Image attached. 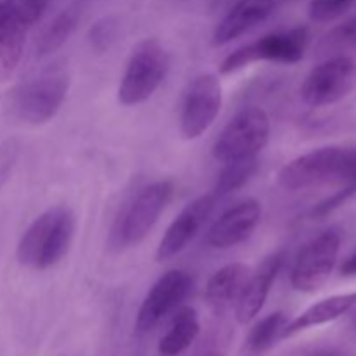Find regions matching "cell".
I'll return each mask as SVG.
<instances>
[{"mask_svg":"<svg viewBox=\"0 0 356 356\" xmlns=\"http://www.w3.org/2000/svg\"><path fill=\"white\" fill-rule=\"evenodd\" d=\"M261 204L247 198L219 216L207 233V243L214 249H232L245 242L261 221Z\"/></svg>","mask_w":356,"mask_h":356,"instance_id":"14","label":"cell"},{"mask_svg":"<svg viewBox=\"0 0 356 356\" xmlns=\"http://www.w3.org/2000/svg\"><path fill=\"white\" fill-rule=\"evenodd\" d=\"M275 9V0H238L219 21L212 35L216 47L226 45L263 23Z\"/></svg>","mask_w":356,"mask_h":356,"instance_id":"15","label":"cell"},{"mask_svg":"<svg viewBox=\"0 0 356 356\" xmlns=\"http://www.w3.org/2000/svg\"><path fill=\"white\" fill-rule=\"evenodd\" d=\"M355 306L356 292L330 296V298L322 299V301L309 306V308L306 309V312H302L299 316H296L292 322H287L284 332H282V339H287V337L296 336V334L299 332H305V330L313 329V327H320L325 325V323L329 322H334V320L346 315V313L350 312V309H353Z\"/></svg>","mask_w":356,"mask_h":356,"instance_id":"16","label":"cell"},{"mask_svg":"<svg viewBox=\"0 0 356 356\" xmlns=\"http://www.w3.org/2000/svg\"><path fill=\"white\" fill-rule=\"evenodd\" d=\"M79 21V7L72 6L63 9L61 13L42 30V33L38 35L37 44H35V51H37L38 58H44V56H49L52 54V52L59 51V49L68 42V38L72 37Z\"/></svg>","mask_w":356,"mask_h":356,"instance_id":"20","label":"cell"},{"mask_svg":"<svg viewBox=\"0 0 356 356\" xmlns=\"http://www.w3.org/2000/svg\"><path fill=\"white\" fill-rule=\"evenodd\" d=\"M249 268L242 263H232L216 271L205 287V299L216 313H225L238 299L247 278Z\"/></svg>","mask_w":356,"mask_h":356,"instance_id":"17","label":"cell"},{"mask_svg":"<svg viewBox=\"0 0 356 356\" xmlns=\"http://www.w3.org/2000/svg\"><path fill=\"white\" fill-rule=\"evenodd\" d=\"M287 322V315L282 312L264 316L250 329L249 337H247V348L254 353H264V351L271 350L275 343L282 339V332H284Z\"/></svg>","mask_w":356,"mask_h":356,"instance_id":"22","label":"cell"},{"mask_svg":"<svg viewBox=\"0 0 356 356\" xmlns=\"http://www.w3.org/2000/svg\"><path fill=\"white\" fill-rule=\"evenodd\" d=\"M323 356H341V355H323Z\"/></svg>","mask_w":356,"mask_h":356,"instance_id":"29","label":"cell"},{"mask_svg":"<svg viewBox=\"0 0 356 356\" xmlns=\"http://www.w3.org/2000/svg\"><path fill=\"white\" fill-rule=\"evenodd\" d=\"M356 0H312L308 14L315 23H330L353 7Z\"/></svg>","mask_w":356,"mask_h":356,"instance_id":"24","label":"cell"},{"mask_svg":"<svg viewBox=\"0 0 356 356\" xmlns=\"http://www.w3.org/2000/svg\"><path fill=\"white\" fill-rule=\"evenodd\" d=\"M26 28L14 10L0 0V65L3 68L13 70L21 61Z\"/></svg>","mask_w":356,"mask_h":356,"instance_id":"19","label":"cell"},{"mask_svg":"<svg viewBox=\"0 0 356 356\" xmlns=\"http://www.w3.org/2000/svg\"><path fill=\"white\" fill-rule=\"evenodd\" d=\"M118 35V23L113 17H103V19L96 21V23L90 26L89 35V44L90 47L96 52H104L111 47V44L115 42Z\"/></svg>","mask_w":356,"mask_h":356,"instance_id":"25","label":"cell"},{"mask_svg":"<svg viewBox=\"0 0 356 356\" xmlns=\"http://www.w3.org/2000/svg\"><path fill=\"white\" fill-rule=\"evenodd\" d=\"M259 159L257 156H249V159L233 160V162H226L222 170L219 172L218 179H216L214 188L211 193L216 198L228 197V195L235 193L240 188L245 186L250 179L259 170Z\"/></svg>","mask_w":356,"mask_h":356,"instance_id":"21","label":"cell"},{"mask_svg":"<svg viewBox=\"0 0 356 356\" xmlns=\"http://www.w3.org/2000/svg\"><path fill=\"white\" fill-rule=\"evenodd\" d=\"M322 45L325 47V51L337 52V54H343V51H350V49L351 51L356 49V16L334 28L327 35L325 40L322 42Z\"/></svg>","mask_w":356,"mask_h":356,"instance_id":"23","label":"cell"},{"mask_svg":"<svg viewBox=\"0 0 356 356\" xmlns=\"http://www.w3.org/2000/svg\"><path fill=\"white\" fill-rule=\"evenodd\" d=\"M172 193L174 183L167 179L141 188L118 214L111 229V245L115 249L139 245L156 225Z\"/></svg>","mask_w":356,"mask_h":356,"instance_id":"3","label":"cell"},{"mask_svg":"<svg viewBox=\"0 0 356 356\" xmlns=\"http://www.w3.org/2000/svg\"><path fill=\"white\" fill-rule=\"evenodd\" d=\"M76 232V218L66 205L42 212L26 228L17 243L16 256L23 266L35 271L51 270L68 254Z\"/></svg>","mask_w":356,"mask_h":356,"instance_id":"1","label":"cell"},{"mask_svg":"<svg viewBox=\"0 0 356 356\" xmlns=\"http://www.w3.org/2000/svg\"><path fill=\"white\" fill-rule=\"evenodd\" d=\"M216 202H218V198L212 193L202 195L176 216V219L170 222L167 232L163 233L159 249H156V261L159 263L172 259L186 249L188 243L198 235V232L204 228L207 219L211 218Z\"/></svg>","mask_w":356,"mask_h":356,"instance_id":"12","label":"cell"},{"mask_svg":"<svg viewBox=\"0 0 356 356\" xmlns=\"http://www.w3.org/2000/svg\"><path fill=\"white\" fill-rule=\"evenodd\" d=\"M309 45V30L306 26H294L277 30L228 54L219 66L221 75H232L259 61L296 65L305 58Z\"/></svg>","mask_w":356,"mask_h":356,"instance_id":"5","label":"cell"},{"mask_svg":"<svg viewBox=\"0 0 356 356\" xmlns=\"http://www.w3.org/2000/svg\"><path fill=\"white\" fill-rule=\"evenodd\" d=\"M339 273L343 277H356V250L343 261V264L339 268Z\"/></svg>","mask_w":356,"mask_h":356,"instance_id":"28","label":"cell"},{"mask_svg":"<svg viewBox=\"0 0 356 356\" xmlns=\"http://www.w3.org/2000/svg\"><path fill=\"white\" fill-rule=\"evenodd\" d=\"M285 259H287L285 250H275L270 256L264 257L254 273H249V278L235 302V316L238 323L245 325L259 315L270 296L271 285L284 268Z\"/></svg>","mask_w":356,"mask_h":356,"instance_id":"13","label":"cell"},{"mask_svg":"<svg viewBox=\"0 0 356 356\" xmlns=\"http://www.w3.org/2000/svg\"><path fill=\"white\" fill-rule=\"evenodd\" d=\"M26 26L37 23L47 9L49 0H3Z\"/></svg>","mask_w":356,"mask_h":356,"instance_id":"26","label":"cell"},{"mask_svg":"<svg viewBox=\"0 0 356 356\" xmlns=\"http://www.w3.org/2000/svg\"><path fill=\"white\" fill-rule=\"evenodd\" d=\"M200 334L198 313L190 306H183L174 315L165 336L160 339L159 351L162 356H179L188 350Z\"/></svg>","mask_w":356,"mask_h":356,"instance_id":"18","label":"cell"},{"mask_svg":"<svg viewBox=\"0 0 356 356\" xmlns=\"http://www.w3.org/2000/svg\"><path fill=\"white\" fill-rule=\"evenodd\" d=\"M341 186L356 188V149H344L343 162H341L337 183Z\"/></svg>","mask_w":356,"mask_h":356,"instance_id":"27","label":"cell"},{"mask_svg":"<svg viewBox=\"0 0 356 356\" xmlns=\"http://www.w3.org/2000/svg\"><path fill=\"white\" fill-rule=\"evenodd\" d=\"M344 149L339 146H323L305 153L285 163L278 172V183L287 191H299L323 183H337Z\"/></svg>","mask_w":356,"mask_h":356,"instance_id":"11","label":"cell"},{"mask_svg":"<svg viewBox=\"0 0 356 356\" xmlns=\"http://www.w3.org/2000/svg\"><path fill=\"white\" fill-rule=\"evenodd\" d=\"M169 72V52L156 38L139 42L129 58L118 86V103L138 106L156 92Z\"/></svg>","mask_w":356,"mask_h":356,"instance_id":"4","label":"cell"},{"mask_svg":"<svg viewBox=\"0 0 356 356\" xmlns=\"http://www.w3.org/2000/svg\"><path fill=\"white\" fill-rule=\"evenodd\" d=\"M270 132L271 122L263 108H243L216 139L212 156L222 163L257 156L270 141Z\"/></svg>","mask_w":356,"mask_h":356,"instance_id":"6","label":"cell"},{"mask_svg":"<svg viewBox=\"0 0 356 356\" xmlns=\"http://www.w3.org/2000/svg\"><path fill=\"white\" fill-rule=\"evenodd\" d=\"M193 280L183 270H170L155 282L139 306L136 316L138 334H148L160 325L170 313L177 312L190 296Z\"/></svg>","mask_w":356,"mask_h":356,"instance_id":"10","label":"cell"},{"mask_svg":"<svg viewBox=\"0 0 356 356\" xmlns=\"http://www.w3.org/2000/svg\"><path fill=\"white\" fill-rule=\"evenodd\" d=\"M222 104V87L214 73L197 75L188 86L181 104V134L186 139L200 138L218 118Z\"/></svg>","mask_w":356,"mask_h":356,"instance_id":"9","label":"cell"},{"mask_svg":"<svg viewBox=\"0 0 356 356\" xmlns=\"http://www.w3.org/2000/svg\"><path fill=\"white\" fill-rule=\"evenodd\" d=\"M68 89V70L56 63L14 87L7 96V106L21 122L47 124L65 103Z\"/></svg>","mask_w":356,"mask_h":356,"instance_id":"2","label":"cell"},{"mask_svg":"<svg viewBox=\"0 0 356 356\" xmlns=\"http://www.w3.org/2000/svg\"><path fill=\"white\" fill-rule=\"evenodd\" d=\"M356 87V61L348 54L330 56L309 72L301 86L308 106L322 108L339 103Z\"/></svg>","mask_w":356,"mask_h":356,"instance_id":"7","label":"cell"},{"mask_svg":"<svg viewBox=\"0 0 356 356\" xmlns=\"http://www.w3.org/2000/svg\"><path fill=\"white\" fill-rule=\"evenodd\" d=\"M341 249V233L330 228L309 240L296 257L291 284L298 292H315L322 287L336 268Z\"/></svg>","mask_w":356,"mask_h":356,"instance_id":"8","label":"cell"}]
</instances>
